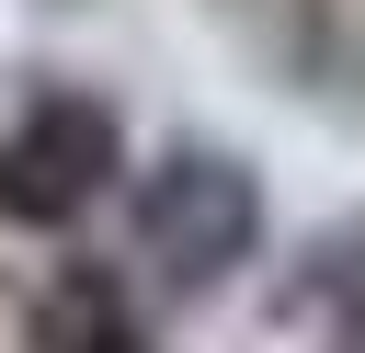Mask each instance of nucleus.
Instances as JSON below:
<instances>
[{"label":"nucleus","instance_id":"obj_4","mask_svg":"<svg viewBox=\"0 0 365 353\" xmlns=\"http://www.w3.org/2000/svg\"><path fill=\"white\" fill-rule=\"evenodd\" d=\"M354 353H365V330H354Z\"/></svg>","mask_w":365,"mask_h":353},{"label":"nucleus","instance_id":"obj_2","mask_svg":"<svg viewBox=\"0 0 365 353\" xmlns=\"http://www.w3.org/2000/svg\"><path fill=\"white\" fill-rule=\"evenodd\" d=\"M125 171V114L103 91H34L0 137V216L11 228H68L114 194Z\"/></svg>","mask_w":365,"mask_h":353},{"label":"nucleus","instance_id":"obj_1","mask_svg":"<svg viewBox=\"0 0 365 353\" xmlns=\"http://www.w3.org/2000/svg\"><path fill=\"white\" fill-rule=\"evenodd\" d=\"M251 251H262V182H251L228 148H171V159L137 182V262H148L171 296L228 285Z\"/></svg>","mask_w":365,"mask_h":353},{"label":"nucleus","instance_id":"obj_3","mask_svg":"<svg viewBox=\"0 0 365 353\" xmlns=\"http://www.w3.org/2000/svg\"><path fill=\"white\" fill-rule=\"evenodd\" d=\"M46 353H148V330H125L114 296H68V330H57Z\"/></svg>","mask_w":365,"mask_h":353}]
</instances>
